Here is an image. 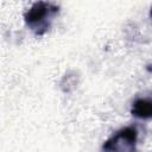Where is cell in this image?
Here are the masks:
<instances>
[{
    "label": "cell",
    "mask_w": 152,
    "mask_h": 152,
    "mask_svg": "<svg viewBox=\"0 0 152 152\" xmlns=\"http://www.w3.org/2000/svg\"><path fill=\"white\" fill-rule=\"evenodd\" d=\"M132 114L139 119L152 118V101L146 99H139L134 101L132 106Z\"/></svg>",
    "instance_id": "cell-3"
},
{
    "label": "cell",
    "mask_w": 152,
    "mask_h": 152,
    "mask_svg": "<svg viewBox=\"0 0 152 152\" xmlns=\"http://www.w3.org/2000/svg\"><path fill=\"white\" fill-rule=\"evenodd\" d=\"M151 17H152V7H151Z\"/></svg>",
    "instance_id": "cell-4"
},
{
    "label": "cell",
    "mask_w": 152,
    "mask_h": 152,
    "mask_svg": "<svg viewBox=\"0 0 152 152\" xmlns=\"http://www.w3.org/2000/svg\"><path fill=\"white\" fill-rule=\"evenodd\" d=\"M57 12V8L53 7L50 4L45 2H37L34 4L25 14L26 24L32 27L33 30H37L38 33H42V28H46L49 26L48 19L51 18L52 14Z\"/></svg>",
    "instance_id": "cell-2"
},
{
    "label": "cell",
    "mask_w": 152,
    "mask_h": 152,
    "mask_svg": "<svg viewBox=\"0 0 152 152\" xmlns=\"http://www.w3.org/2000/svg\"><path fill=\"white\" fill-rule=\"evenodd\" d=\"M138 132L134 127H125L113 134L102 146L103 152H134Z\"/></svg>",
    "instance_id": "cell-1"
}]
</instances>
